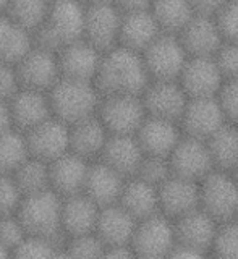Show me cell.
Returning a JSON list of instances; mask_svg holds the SVG:
<instances>
[{
  "mask_svg": "<svg viewBox=\"0 0 238 259\" xmlns=\"http://www.w3.org/2000/svg\"><path fill=\"white\" fill-rule=\"evenodd\" d=\"M93 83L101 96H143L151 83V76L143 54L117 46L102 54Z\"/></svg>",
  "mask_w": 238,
  "mask_h": 259,
  "instance_id": "cell-1",
  "label": "cell"
},
{
  "mask_svg": "<svg viewBox=\"0 0 238 259\" xmlns=\"http://www.w3.org/2000/svg\"><path fill=\"white\" fill-rule=\"evenodd\" d=\"M16 217L26 235L47 238L57 249H65L68 235L62 229V196L52 188L23 196Z\"/></svg>",
  "mask_w": 238,
  "mask_h": 259,
  "instance_id": "cell-2",
  "label": "cell"
},
{
  "mask_svg": "<svg viewBox=\"0 0 238 259\" xmlns=\"http://www.w3.org/2000/svg\"><path fill=\"white\" fill-rule=\"evenodd\" d=\"M85 10L81 0L52 2L44 23L32 34L34 46L59 52L60 49L85 36Z\"/></svg>",
  "mask_w": 238,
  "mask_h": 259,
  "instance_id": "cell-3",
  "label": "cell"
},
{
  "mask_svg": "<svg viewBox=\"0 0 238 259\" xmlns=\"http://www.w3.org/2000/svg\"><path fill=\"white\" fill-rule=\"evenodd\" d=\"M52 117L68 126L96 115L101 94L91 81H78L60 78L57 84L47 91Z\"/></svg>",
  "mask_w": 238,
  "mask_h": 259,
  "instance_id": "cell-4",
  "label": "cell"
},
{
  "mask_svg": "<svg viewBox=\"0 0 238 259\" xmlns=\"http://www.w3.org/2000/svg\"><path fill=\"white\" fill-rule=\"evenodd\" d=\"M96 115L109 135H136L147 117L141 96L115 94L101 96Z\"/></svg>",
  "mask_w": 238,
  "mask_h": 259,
  "instance_id": "cell-5",
  "label": "cell"
},
{
  "mask_svg": "<svg viewBox=\"0 0 238 259\" xmlns=\"http://www.w3.org/2000/svg\"><path fill=\"white\" fill-rule=\"evenodd\" d=\"M169 219L170 217L166 214L157 212L143 221H138L136 230L130 243L136 257L157 259L170 256L177 243V237L175 225Z\"/></svg>",
  "mask_w": 238,
  "mask_h": 259,
  "instance_id": "cell-6",
  "label": "cell"
},
{
  "mask_svg": "<svg viewBox=\"0 0 238 259\" xmlns=\"http://www.w3.org/2000/svg\"><path fill=\"white\" fill-rule=\"evenodd\" d=\"M146 68L151 79L178 81L190 59L177 34H162L143 52Z\"/></svg>",
  "mask_w": 238,
  "mask_h": 259,
  "instance_id": "cell-7",
  "label": "cell"
},
{
  "mask_svg": "<svg viewBox=\"0 0 238 259\" xmlns=\"http://www.w3.org/2000/svg\"><path fill=\"white\" fill-rule=\"evenodd\" d=\"M201 209L217 222L233 221L238 214V183L224 170H217L200 182Z\"/></svg>",
  "mask_w": 238,
  "mask_h": 259,
  "instance_id": "cell-8",
  "label": "cell"
},
{
  "mask_svg": "<svg viewBox=\"0 0 238 259\" xmlns=\"http://www.w3.org/2000/svg\"><path fill=\"white\" fill-rule=\"evenodd\" d=\"M15 73L21 89L47 93L62 78L57 52L34 46L15 65Z\"/></svg>",
  "mask_w": 238,
  "mask_h": 259,
  "instance_id": "cell-9",
  "label": "cell"
},
{
  "mask_svg": "<svg viewBox=\"0 0 238 259\" xmlns=\"http://www.w3.org/2000/svg\"><path fill=\"white\" fill-rule=\"evenodd\" d=\"M122 16L123 13L113 2L86 5L83 39L101 54L112 51L118 46Z\"/></svg>",
  "mask_w": 238,
  "mask_h": 259,
  "instance_id": "cell-10",
  "label": "cell"
},
{
  "mask_svg": "<svg viewBox=\"0 0 238 259\" xmlns=\"http://www.w3.org/2000/svg\"><path fill=\"white\" fill-rule=\"evenodd\" d=\"M141 99L147 115L178 123L190 102V96L186 94L180 81L152 79L143 93Z\"/></svg>",
  "mask_w": 238,
  "mask_h": 259,
  "instance_id": "cell-11",
  "label": "cell"
},
{
  "mask_svg": "<svg viewBox=\"0 0 238 259\" xmlns=\"http://www.w3.org/2000/svg\"><path fill=\"white\" fill-rule=\"evenodd\" d=\"M169 162L172 174L193 182H201L216 168L208 141L193 136L180 140L174 152L170 154Z\"/></svg>",
  "mask_w": 238,
  "mask_h": 259,
  "instance_id": "cell-12",
  "label": "cell"
},
{
  "mask_svg": "<svg viewBox=\"0 0 238 259\" xmlns=\"http://www.w3.org/2000/svg\"><path fill=\"white\" fill-rule=\"evenodd\" d=\"M29 156L51 164L70 151V126L51 117L24 133Z\"/></svg>",
  "mask_w": 238,
  "mask_h": 259,
  "instance_id": "cell-13",
  "label": "cell"
},
{
  "mask_svg": "<svg viewBox=\"0 0 238 259\" xmlns=\"http://www.w3.org/2000/svg\"><path fill=\"white\" fill-rule=\"evenodd\" d=\"M186 136L208 141L225 123V113L219 97H193L188 102L185 113L180 120Z\"/></svg>",
  "mask_w": 238,
  "mask_h": 259,
  "instance_id": "cell-14",
  "label": "cell"
},
{
  "mask_svg": "<svg viewBox=\"0 0 238 259\" xmlns=\"http://www.w3.org/2000/svg\"><path fill=\"white\" fill-rule=\"evenodd\" d=\"M178 81L190 99H193L219 96L225 78L219 68L216 57H190Z\"/></svg>",
  "mask_w": 238,
  "mask_h": 259,
  "instance_id": "cell-15",
  "label": "cell"
},
{
  "mask_svg": "<svg viewBox=\"0 0 238 259\" xmlns=\"http://www.w3.org/2000/svg\"><path fill=\"white\" fill-rule=\"evenodd\" d=\"M159 207L167 217L178 219L201 207L200 182L172 174L159 186Z\"/></svg>",
  "mask_w": 238,
  "mask_h": 259,
  "instance_id": "cell-16",
  "label": "cell"
},
{
  "mask_svg": "<svg viewBox=\"0 0 238 259\" xmlns=\"http://www.w3.org/2000/svg\"><path fill=\"white\" fill-rule=\"evenodd\" d=\"M180 40L190 57H216L224 46V36L220 32L216 16L198 15L178 34Z\"/></svg>",
  "mask_w": 238,
  "mask_h": 259,
  "instance_id": "cell-17",
  "label": "cell"
},
{
  "mask_svg": "<svg viewBox=\"0 0 238 259\" xmlns=\"http://www.w3.org/2000/svg\"><path fill=\"white\" fill-rule=\"evenodd\" d=\"M102 54L86 39L65 46L57 52L62 78L78 81H94Z\"/></svg>",
  "mask_w": 238,
  "mask_h": 259,
  "instance_id": "cell-18",
  "label": "cell"
},
{
  "mask_svg": "<svg viewBox=\"0 0 238 259\" xmlns=\"http://www.w3.org/2000/svg\"><path fill=\"white\" fill-rule=\"evenodd\" d=\"M8 109H10L12 126L23 133L52 117L47 93L32 91V89H20L8 101Z\"/></svg>",
  "mask_w": 238,
  "mask_h": 259,
  "instance_id": "cell-19",
  "label": "cell"
},
{
  "mask_svg": "<svg viewBox=\"0 0 238 259\" xmlns=\"http://www.w3.org/2000/svg\"><path fill=\"white\" fill-rule=\"evenodd\" d=\"M175 225V237L178 245L190 246L200 253H206L212 249L216 233H217V221L209 215L206 210L198 207L177 219Z\"/></svg>",
  "mask_w": 238,
  "mask_h": 259,
  "instance_id": "cell-20",
  "label": "cell"
},
{
  "mask_svg": "<svg viewBox=\"0 0 238 259\" xmlns=\"http://www.w3.org/2000/svg\"><path fill=\"white\" fill-rule=\"evenodd\" d=\"M144 159V152L135 135H109L99 160L109 165L122 177H136Z\"/></svg>",
  "mask_w": 238,
  "mask_h": 259,
  "instance_id": "cell-21",
  "label": "cell"
},
{
  "mask_svg": "<svg viewBox=\"0 0 238 259\" xmlns=\"http://www.w3.org/2000/svg\"><path fill=\"white\" fill-rule=\"evenodd\" d=\"M136 140L141 146L144 156L170 157L177 144L182 140L175 121L147 115L143 125L136 132Z\"/></svg>",
  "mask_w": 238,
  "mask_h": 259,
  "instance_id": "cell-22",
  "label": "cell"
},
{
  "mask_svg": "<svg viewBox=\"0 0 238 259\" xmlns=\"http://www.w3.org/2000/svg\"><path fill=\"white\" fill-rule=\"evenodd\" d=\"M89 162L75 152H65L62 157L49 164L51 188L62 198L83 193Z\"/></svg>",
  "mask_w": 238,
  "mask_h": 259,
  "instance_id": "cell-23",
  "label": "cell"
},
{
  "mask_svg": "<svg viewBox=\"0 0 238 259\" xmlns=\"http://www.w3.org/2000/svg\"><path fill=\"white\" fill-rule=\"evenodd\" d=\"M125 182V177L105 165L104 162H89L83 193L88 194L102 209L112 204H118Z\"/></svg>",
  "mask_w": 238,
  "mask_h": 259,
  "instance_id": "cell-24",
  "label": "cell"
},
{
  "mask_svg": "<svg viewBox=\"0 0 238 259\" xmlns=\"http://www.w3.org/2000/svg\"><path fill=\"white\" fill-rule=\"evenodd\" d=\"M161 34L162 29L151 10L123 13L118 46L143 54Z\"/></svg>",
  "mask_w": 238,
  "mask_h": 259,
  "instance_id": "cell-25",
  "label": "cell"
},
{
  "mask_svg": "<svg viewBox=\"0 0 238 259\" xmlns=\"http://www.w3.org/2000/svg\"><path fill=\"white\" fill-rule=\"evenodd\" d=\"M101 207L85 193L62 198V229L68 237L96 232Z\"/></svg>",
  "mask_w": 238,
  "mask_h": 259,
  "instance_id": "cell-26",
  "label": "cell"
},
{
  "mask_svg": "<svg viewBox=\"0 0 238 259\" xmlns=\"http://www.w3.org/2000/svg\"><path fill=\"white\" fill-rule=\"evenodd\" d=\"M136 225L138 221L127 209L120 204H112L101 209L94 233L105 243V246L130 245Z\"/></svg>",
  "mask_w": 238,
  "mask_h": 259,
  "instance_id": "cell-27",
  "label": "cell"
},
{
  "mask_svg": "<svg viewBox=\"0 0 238 259\" xmlns=\"http://www.w3.org/2000/svg\"><path fill=\"white\" fill-rule=\"evenodd\" d=\"M109 132L97 115H91L70 126V151L88 162L99 159Z\"/></svg>",
  "mask_w": 238,
  "mask_h": 259,
  "instance_id": "cell-28",
  "label": "cell"
},
{
  "mask_svg": "<svg viewBox=\"0 0 238 259\" xmlns=\"http://www.w3.org/2000/svg\"><path fill=\"white\" fill-rule=\"evenodd\" d=\"M118 204L127 209L136 221L161 212L159 207V188L141 180L139 177L127 178Z\"/></svg>",
  "mask_w": 238,
  "mask_h": 259,
  "instance_id": "cell-29",
  "label": "cell"
},
{
  "mask_svg": "<svg viewBox=\"0 0 238 259\" xmlns=\"http://www.w3.org/2000/svg\"><path fill=\"white\" fill-rule=\"evenodd\" d=\"M34 39L29 31L18 26L7 15H0V63H18L31 49Z\"/></svg>",
  "mask_w": 238,
  "mask_h": 259,
  "instance_id": "cell-30",
  "label": "cell"
},
{
  "mask_svg": "<svg viewBox=\"0 0 238 259\" xmlns=\"http://www.w3.org/2000/svg\"><path fill=\"white\" fill-rule=\"evenodd\" d=\"M151 12L162 32L177 36L196 15L191 0H154Z\"/></svg>",
  "mask_w": 238,
  "mask_h": 259,
  "instance_id": "cell-31",
  "label": "cell"
},
{
  "mask_svg": "<svg viewBox=\"0 0 238 259\" xmlns=\"http://www.w3.org/2000/svg\"><path fill=\"white\" fill-rule=\"evenodd\" d=\"M214 167L224 172L235 170L238 165V125L225 123L208 140Z\"/></svg>",
  "mask_w": 238,
  "mask_h": 259,
  "instance_id": "cell-32",
  "label": "cell"
},
{
  "mask_svg": "<svg viewBox=\"0 0 238 259\" xmlns=\"http://www.w3.org/2000/svg\"><path fill=\"white\" fill-rule=\"evenodd\" d=\"M24 133L13 126L0 132V174L13 175L29 159Z\"/></svg>",
  "mask_w": 238,
  "mask_h": 259,
  "instance_id": "cell-33",
  "label": "cell"
},
{
  "mask_svg": "<svg viewBox=\"0 0 238 259\" xmlns=\"http://www.w3.org/2000/svg\"><path fill=\"white\" fill-rule=\"evenodd\" d=\"M49 8H51L49 0H10L4 15L18 26L29 31L31 34H34L44 23Z\"/></svg>",
  "mask_w": 238,
  "mask_h": 259,
  "instance_id": "cell-34",
  "label": "cell"
},
{
  "mask_svg": "<svg viewBox=\"0 0 238 259\" xmlns=\"http://www.w3.org/2000/svg\"><path fill=\"white\" fill-rule=\"evenodd\" d=\"M13 178L18 185L23 196L31 193H37L51 188V180H49V164L46 162L29 157L23 165L15 170Z\"/></svg>",
  "mask_w": 238,
  "mask_h": 259,
  "instance_id": "cell-35",
  "label": "cell"
},
{
  "mask_svg": "<svg viewBox=\"0 0 238 259\" xmlns=\"http://www.w3.org/2000/svg\"><path fill=\"white\" fill-rule=\"evenodd\" d=\"M105 249H107L105 243L94 232L78 235V237H70L67 241V246H65L68 257H81V259L104 257Z\"/></svg>",
  "mask_w": 238,
  "mask_h": 259,
  "instance_id": "cell-36",
  "label": "cell"
},
{
  "mask_svg": "<svg viewBox=\"0 0 238 259\" xmlns=\"http://www.w3.org/2000/svg\"><path fill=\"white\" fill-rule=\"evenodd\" d=\"M212 251L219 257L238 259V221H227L217 229Z\"/></svg>",
  "mask_w": 238,
  "mask_h": 259,
  "instance_id": "cell-37",
  "label": "cell"
},
{
  "mask_svg": "<svg viewBox=\"0 0 238 259\" xmlns=\"http://www.w3.org/2000/svg\"><path fill=\"white\" fill-rule=\"evenodd\" d=\"M57 256V248L47 238L26 235L24 240L12 251V257L16 259H49Z\"/></svg>",
  "mask_w": 238,
  "mask_h": 259,
  "instance_id": "cell-38",
  "label": "cell"
},
{
  "mask_svg": "<svg viewBox=\"0 0 238 259\" xmlns=\"http://www.w3.org/2000/svg\"><path fill=\"white\" fill-rule=\"evenodd\" d=\"M172 175V167L167 157H155V156H144L141 165L138 168L136 177L141 180L159 186Z\"/></svg>",
  "mask_w": 238,
  "mask_h": 259,
  "instance_id": "cell-39",
  "label": "cell"
},
{
  "mask_svg": "<svg viewBox=\"0 0 238 259\" xmlns=\"http://www.w3.org/2000/svg\"><path fill=\"white\" fill-rule=\"evenodd\" d=\"M23 193L20 191L13 175L0 174V217L16 214Z\"/></svg>",
  "mask_w": 238,
  "mask_h": 259,
  "instance_id": "cell-40",
  "label": "cell"
},
{
  "mask_svg": "<svg viewBox=\"0 0 238 259\" xmlns=\"http://www.w3.org/2000/svg\"><path fill=\"white\" fill-rule=\"evenodd\" d=\"M216 20L225 42L238 44V0H228L216 15Z\"/></svg>",
  "mask_w": 238,
  "mask_h": 259,
  "instance_id": "cell-41",
  "label": "cell"
},
{
  "mask_svg": "<svg viewBox=\"0 0 238 259\" xmlns=\"http://www.w3.org/2000/svg\"><path fill=\"white\" fill-rule=\"evenodd\" d=\"M24 237H26V232L15 214L0 217V243L10 253L24 240Z\"/></svg>",
  "mask_w": 238,
  "mask_h": 259,
  "instance_id": "cell-42",
  "label": "cell"
},
{
  "mask_svg": "<svg viewBox=\"0 0 238 259\" xmlns=\"http://www.w3.org/2000/svg\"><path fill=\"white\" fill-rule=\"evenodd\" d=\"M217 97L224 109L227 121L238 125V79L225 81Z\"/></svg>",
  "mask_w": 238,
  "mask_h": 259,
  "instance_id": "cell-43",
  "label": "cell"
},
{
  "mask_svg": "<svg viewBox=\"0 0 238 259\" xmlns=\"http://www.w3.org/2000/svg\"><path fill=\"white\" fill-rule=\"evenodd\" d=\"M216 60L220 71L228 79H238V44L236 42H224L216 54Z\"/></svg>",
  "mask_w": 238,
  "mask_h": 259,
  "instance_id": "cell-44",
  "label": "cell"
},
{
  "mask_svg": "<svg viewBox=\"0 0 238 259\" xmlns=\"http://www.w3.org/2000/svg\"><path fill=\"white\" fill-rule=\"evenodd\" d=\"M20 89L13 65L0 63V99L8 102Z\"/></svg>",
  "mask_w": 238,
  "mask_h": 259,
  "instance_id": "cell-45",
  "label": "cell"
},
{
  "mask_svg": "<svg viewBox=\"0 0 238 259\" xmlns=\"http://www.w3.org/2000/svg\"><path fill=\"white\" fill-rule=\"evenodd\" d=\"M228 0H191L194 10L198 15H209L216 16Z\"/></svg>",
  "mask_w": 238,
  "mask_h": 259,
  "instance_id": "cell-46",
  "label": "cell"
},
{
  "mask_svg": "<svg viewBox=\"0 0 238 259\" xmlns=\"http://www.w3.org/2000/svg\"><path fill=\"white\" fill-rule=\"evenodd\" d=\"M122 13H130V12H143V10H151L154 0H113Z\"/></svg>",
  "mask_w": 238,
  "mask_h": 259,
  "instance_id": "cell-47",
  "label": "cell"
},
{
  "mask_svg": "<svg viewBox=\"0 0 238 259\" xmlns=\"http://www.w3.org/2000/svg\"><path fill=\"white\" fill-rule=\"evenodd\" d=\"M104 257L127 259V257H136V254L130 245H120V246H107V249H105V253H104Z\"/></svg>",
  "mask_w": 238,
  "mask_h": 259,
  "instance_id": "cell-48",
  "label": "cell"
},
{
  "mask_svg": "<svg viewBox=\"0 0 238 259\" xmlns=\"http://www.w3.org/2000/svg\"><path fill=\"white\" fill-rule=\"evenodd\" d=\"M12 126V117H10V109H8V102L0 99V132Z\"/></svg>",
  "mask_w": 238,
  "mask_h": 259,
  "instance_id": "cell-49",
  "label": "cell"
},
{
  "mask_svg": "<svg viewBox=\"0 0 238 259\" xmlns=\"http://www.w3.org/2000/svg\"><path fill=\"white\" fill-rule=\"evenodd\" d=\"M7 257H12V253L0 243V259H7Z\"/></svg>",
  "mask_w": 238,
  "mask_h": 259,
  "instance_id": "cell-50",
  "label": "cell"
},
{
  "mask_svg": "<svg viewBox=\"0 0 238 259\" xmlns=\"http://www.w3.org/2000/svg\"><path fill=\"white\" fill-rule=\"evenodd\" d=\"M85 5H93V4H107V2H113V0H81Z\"/></svg>",
  "mask_w": 238,
  "mask_h": 259,
  "instance_id": "cell-51",
  "label": "cell"
},
{
  "mask_svg": "<svg viewBox=\"0 0 238 259\" xmlns=\"http://www.w3.org/2000/svg\"><path fill=\"white\" fill-rule=\"evenodd\" d=\"M8 4H10V0H0V15H4Z\"/></svg>",
  "mask_w": 238,
  "mask_h": 259,
  "instance_id": "cell-52",
  "label": "cell"
},
{
  "mask_svg": "<svg viewBox=\"0 0 238 259\" xmlns=\"http://www.w3.org/2000/svg\"><path fill=\"white\" fill-rule=\"evenodd\" d=\"M233 177H235V180H236V183H238V165H236V168L233 170Z\"/></svg>",
  "mask_w": 238,
  "mask_h": 259,
  "instance_id": "cell-53",
  "label": "cell"
},
{
  "mask_svg": "<svg viewBox=\"0 0 238 259\" xmlns=\"http://www.w3.org/2000/svg\"><path fill=\"white\" fill-rule=\"evenodd\" d=\"M49 2H51V4H52V2H59V0H49Z\"/></svg>",
  "mask_w": 238,
  "mask_h": 259,
  "instance_id": "cell-54",
  "label": "cell"
},
{
  "mask_svg": "<svg viewBox=\"0 0 238 259\" xmlns=\"http://www.w3.org/2000/svg\"><path fill=\"white\" fill-rule=\"evenodd\" d=\"M235 219H236V221H238V214H236V217H235Z\"/></svg>",
  "mask_w": 238,
  "mask_h": 259,
  "instance_id": "cell-55",
  "label": "cell"
}]
</instances>
